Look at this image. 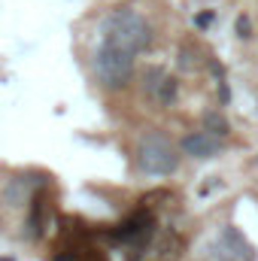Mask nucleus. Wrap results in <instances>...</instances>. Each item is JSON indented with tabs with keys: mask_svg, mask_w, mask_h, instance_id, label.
Returning a JSON list of instances; mask_svg holds the SVG:
<instances>
[{
	"mask_svg": "<svg viewBox=\"0 0 258 261\" xmlns=\"http://www.w3.org/2000/svg\"><path fill=\"white\" fill-rule=\"evenodd\" d=\"M100 37H104V46H113L119 52H125L131 58L143 55L152 40H155V31H152V21L134 9V6H122V9H113L104 24H100Z\"/></svg>",
	"mask_w": 258,
	"mask_h": 261,
	"instance_id": "1",
	"label": "nucleus"
},
{
	"mask_svg": "<svg viewBox=\"0 0 258 261\" xmlns=\"http://www.w3.org/2000/svg\"><path fill=\"white\" fill-rule=\"evenodd\" d=\"M137 167L149 176H167L179 167V149L164 134L152 130L137 143Z\"/></svg>",
	"mask_w": 258,
	"mask_h": 261,
	"instance_id": "2",
	"label": "nucleus"
},
{
	"mask_svg": "<svg viewBox=\"0 0 258 261\" xmlns=\"http://www.w3.org/2000/svg\"><path fill=\"white\" fill-rule=\"evenodd\" d=\"M94 76H97V82L104 88L119 91V88H125L134 79V58L125 55V52H119V49H113V46L100 43V49L94 52Z\"/></svg>",
	"mask_w": 258,
	"mask_h": 261,
	"instance_id": "3",
	"label": "nucleus"
},
{
	"mask_svg": "<svg viewBox=\"0 0 258 261\" xmlns=\"http://www.w3.org/2000/svg\"><path fill=\"white\" fill-rule=\"evenodd\" d=\"M213 258H219V261H255V249L243 237L240 228L228 225V228H222V234L213 243Z\"/></svg>",
	"mask_w": 258,
	"mask_h": 261,
	"instance_id": "4",
	"label": "nucleus"
},
{
	"mask_svg": "<svg viewBox=\"0 0 258 261\" xmlns=\"http://www.w3.org/2000/svg\"><path fill=\"white\" fill-rule=\"evenodd\" d=\"M143 91H146V97H149L155 107H170V103L176 100L179 82H176V76H170L164 67H146V73H143Z\"/></svg>",
	"mask_w": 258,
	"mask_h": 261,
	"instance_id": "5",
	"label": "nucleus"
},
{
	"mask_svg": "<svg viewBox=\"0 0 258 261\" xmlns=\"http://www.w3.org/2000/svg\"><path fill=\"white\" fill-rule=\"evenodd\" d=\"M225 149V143L207 130H194V134H186L183 143H179V152H186L189 158H216L219 152Z\"/></svg>",
	"mask_w": 258,
	"mask_h": 261,
	"instance_id": "6",
	"label": "nucleus"
},
{
	"mask_svg": "<svg viewBox=\"0 0 258 261\" xmlns=\"http://www.w3.org/2000/svg\"><path fill=\"white\" fill-rule=\"evenodd\" d=\"M203 130L222 140V137H228V130L231 128H228V122H225L222 113H213V110H210V113H203Z\"/></svg>",
	"mask_w": 258,
	"mask_h": 261,
	"instance_id": "7",
	"label": "nucleus"
},
{
	"mask_svg": "<svg viewBox=\"0 0 258 261\" xmlns=\"http://www.w3.org/2000/svg\"><path fill=\"white\" fill-rule=\"evenodd\" d=\"M24 197H28V186H24V179H12V182L6 186V192H3V200H6L9 206H18Z\"/></svg>",
	"mask_w": 258,
	"mask_h": 261,
	"instance_id": "8",
	"label": "nucleus"
},
{
	"mask_svg": "<svg viewBox=\"0 0 258 261\" xmlns=\"http://www.w3.org/2000/svg\"><path fill=\"white\" fill-rule=\"evenodd\" d=\"M197 58H200V52H197L194 46H179V67H183V70H197V67H200Z\"/></svg>",
	"mask_w": 258,
	"mask_h": 261,
	"instance_id": "9",
	"label": "nucleus"
},
{
	"mask_svg": "<svg viewBox=\"0 0 258 261\" xmlns=\"http://www.w3.org/2000/svg\"><path fill=\"white\" fill-rule=\"evenodd\" d=\"M194 21H197V28H210V24H213V12H200Z\"/></svg>",
	"mask_w": 258,
	"mask_h": 261,
	"instance_id": "10",
	"label": "nucleus"
},
{
	"mask_svg": "<svg viewBox=\"0 0 258 261\" xmlns=\"http://www.w3.org/2000/svg\"><path fill=\"white\" fill-rule=\"evenodd\" d=\"M237 28H240V37H249V18H240Z\"/></svg>",
	"mask_w": 258,
	"mask_h": 261,
	"instance_id": "11",
	"label": "nucleus"
},
{
	"mask_svg": "<svg viewBox=\"0 0 258 261\" xmlns=\"http://www.w3.org/2000/svg\"><path fill=\"white\" fill-rule=\"evenodd\" d=\"M3 261H9V258H3Z\"/></svg>",
	"mask_w": 258,
	"mask_h": 261,
	"instance_id": "12",
	"label": "nucleus"
}]
</instances>
